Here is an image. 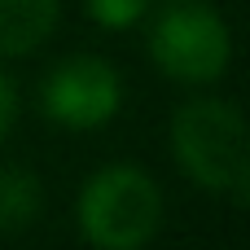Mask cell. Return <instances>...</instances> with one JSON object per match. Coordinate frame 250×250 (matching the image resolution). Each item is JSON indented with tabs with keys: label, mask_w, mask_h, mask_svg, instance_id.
I'll use <instances>...</instances> for the list:
<instances>
[{
	"label": "cell",
	"mask_w": 250,
	"mask_h": 250,
	"mask_svg": "<svg viewBox=\"0 0 250 250\" xmlns=\"http://www.w3.org/2000/svg\"><path fill=\"white\" fill-rule=\"evenodd\" d=\"M171 149L185 176L207 193H229L246 202L250 158H246V123L233 101L198 97L171 119Z\"/></svg>",
	"instance_id": "obj_1"
},
{
	"label": "cell",
	"mask_w": 250,
	"mask_h": 250,
	"mask_svg": "<svg viewBox=\"0 0 250 250\" xmlns=\"http://www.w3.org/2000/svg\"><path fill=\"white\" fill-rule=\"evenodd\" d=\"M75 215L97 250H145L163 229V193L149 171L114 163L88 176Z\"/></svg>",
	"instance_id": "obj_2"
},
{
	"label": "cell",
	"mask_w": 250,
	"mask_h": 250,
	"mask_svg": "<svg viewBox=\"0 0 250 250\" xmlns=\"http://www.w3.org/2000/svg\"><path fill=\"white\" fill-rule=\"evenodd\" d=\"M149 57L176 83H215L229 70L233 40L224 18L202 0H171L149 31Z\"/></svg>",
	"instance_id": "obj_3"
},
{
	"label": "cell",
	"mask_w": 250,
	"mask_h": 250,
	"mask_svg": "<svg viewBox=\"0 0 250 250\" xmlns=\"http://www.w3.org/2000/svg\"><path fill=\"white\" fill-rule=\"evenodd\" d=\"M119 101H123L119 70L101 57H66L44 79V114L57 127H75V132L101 127L114 119Z\"/></svg>",
	"instance_id": "obj_4"
},
{
	"label": "cell",
	"mask_w": 250,
	"mask_h": 250,
	"mask_svg": "<svg viewBox=\"0 0 250 250\" xmlns=\"http://www.w3.org/2000/svg\"><path fill=\"white\" fill-rule=\"evenodd\" d=\"M62 0H0V53L22 57L48 40Z\"/></svg>",
	"instance_id": "obj_5"
},
{
	"label": "cell",
	"mask_w": 250,
	"mask_h": 250,
	"mask_svg": "<svg viewBox=\"0 0 250 250\" xmlns=\"http://www.w3.org/2000/svg\"><path fill=\"white\" fill-rule=\"evenodd\" d=\"M40 207H44L40 180H35L26 167H4V171H0V233L26 229Z\"/></svg>",
	"instance_id": "obj_6"
},
{
	"label": "cell",
	"mask_w": 250,
	"mask_h": 250,
	"mask_svg": "<svg viewBox=\"0 0 250 250\" xmlns=\"http://www.w3.org/2000/svg\"><path fill=\"white\" fill-rule=\"evenodd\" d=\"M92 22L97 26H110V31H123V26H136L149 9V0H83Z\"/></svg>",
	"instance_id": "obj_7"
},
{
	"label": "cell",
	"mask_w": 250,
	"mask_h": 250,
	"mask_svg": "<svg viewBox=\"0 0 250 250\" xmlns=\"http://www.w3.org/2000/svg\"><path fill=\"white\" fill-rule=\"evenodd\" d=\"M13 119H18V88H13V79L0 70V141L9 136Z\"/></svg>",
	"instance_id": "obj_8"
}]
</instances>
